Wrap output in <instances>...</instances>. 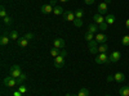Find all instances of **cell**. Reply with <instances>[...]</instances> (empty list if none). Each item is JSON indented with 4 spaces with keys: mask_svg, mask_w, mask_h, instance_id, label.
<instances>
[{
    "mask_svg": "<svg viewBox=\"0 0 129 96\" xmlns=\"http://www.w3.org/2000/svg\"><path fill=\"white\" fill-rule=\"evenodd\" d=\"M63 19L67 20V22H74V20L76 19V17H75V12H71V10L64 12L63 13Z\"/></svg>",
    "mask_w": 129,
    "mask_h": 96,
    "instance_id": "cell-6",
    "label": "cell"
},
{
    "mask_svg": "<svg viewBox=\"0 0 129 96\" xmlns=\"http://www.w3.org/2000/svg\"><path fill=\"white\" fill-rule=\"evenodd\" d=\"M98 26H97L95 23H92V24H89V27H88V32H90V34H97L98 32Z\"/></svg>",
    "mask_w": 129,
    "mask_h": 96,
    "instance_id": "cell-19",
    "label": "cell"
},
{
    "mask_svg": "<svg viewBox=\"0 0 129 96\" xmlns=\"http://www.w3.org/2000/svg\"><path fill=\"white\" fill-rule=\"evenodd\" d=\"M72 23H74V26H75V27H81V26H83V20H81V19H79V18H76Z\"/></svg>",
    "mask_w": 129,
    "mask_h": 96,
    "instance_id": "cell-29",
    "label": "cell"
},
{
    "mask_svg": "<svg viewBox=\"0 0 129 96\" xmlns=\"http://www.w3.org/2000/svg\"><path fill=\"white\" fill-rule=\"evenodd\" d=\"M59 55H61V56H63V58H66V56H67V52H66V50L61 49V51H59Z\"/></svg>",
    "mask_w": 129,
    "mask_h": 96,
    "instance_id": "cell-34",
    "label": "cell"
},
{
    "mask_svg": "<svg viewBox=\"0 0 129 96\" xmlns=\"http://www.w3.org/2000/svg\"><path fill=\"white\" fill-rule=\"evenodd\" d=\"M23 96H25V95H23Z\"/></svg>",
    "mask_w": 129,
    "mask_h": 96,
    "instance_id": "cell-46",
    "label": "cell"
},
{
    "mask_svg": "<svg viewBox=\"0 0 129 96\" xmlns=\"http://www.w3.org/2000/svg\"><path fill=\"white\" fill-rule=\"evenodd\" d=\"M83 16H84V13H83V10H81V9L75 10V17H76V18L81 19V18H83Z\"/></svg>",
    "mask_w": 129,
    "mask_h": 96,
    "instance_id": "cell-28",
    "label": "cell"
},
{
    "mask_svg": "<svg viewBox=\"0 0 129 96\" xmlns=\"http://www.w3.org/2000/svg\"><path fill=\"white\" fill-rule=\"evenodd\" d=\"M121 59V52L120 51H112L111 55H110V60L111 63H116Z\"/></svg>",
    "mask_w": 129,
    "mask_h": 96,
    "instance_id": "cell-8",
    "label": "cell"
},
{
    "mask_svg": "<svg viewBox=\"0 0 129 96\" xmlns=\"http://www.w3.org/2000/svg\"><path fill=\"white\" fill-rule=\"evenodd\" d=\"M94 40L98 42V44L101 45V44H106V41L109 40V37H107L105 34H97L95 35V37H94Z\"/></svg>",
    "mask_w": 129,
    "mask_h": 96,
    "instance_id": "cell-7",
    "label": "cell"
},
{
    "mask_svg": "<svg viewBox=\"0 0 129 96\" xmlns=\"http://www.w3.org/2000/svg\"><path fill=\"white\" fill-rule=\"evenodd\" d=\"M105 22L109 24V26H110V24H114V23H115V16H114V14H109V16L105 18Z\"/></svg>",
    "mask_w": 129,
    "mask_h": 96,
    "instance_id": "cell-16",
    "label": "cell"
},
{
    "mask_svg": "<svg viewBox=\"0 0 129 96\" xmlns=\"http://www.w3.org/2000/svg\"><path fill=\"white\" fill-rule=\"evenodd\" d=\"M21 74H22V72H21V67L19 66H12L9 69V76H12L13 78H18Z\"/></svg>",
    "mask_w": 129,
    "mask_h": 96,
    "instance_id": "cell-2",
    "label": "cell"
},
{
    "mask_svg": "<svg viewBox=\"0 0 129 96\" xmlns=\"http://www.w3.org/2000/svg\"><path fill=\"white\" fill-rule=\"evenodd\" d=\"M74 96H78V95H74Z\"/></svg>",
    "mask_w": 129,
    "mask_h": 96,
    "instance_id": "cell-44",
    "label": "cell"
},
{
    "mask_svg": "<svg viewBox=\"0 0 129 96\" xmlns=\"http://www.w3.org/2000/svg\"><path fill=\"white\" fill-rule=\"evenodd\" d=\"M94 37H95V36H94V34H90V32H87V34H85V36H84V38L87 40L88 42H89V41H92V40H94Z\"/></svg>",
    "mask_w": 129,
    "mask_h": 96,
    "instance_id": "cell-23",
    "label": "cell"
},
{
    "mask_svg": "<svg viewBox=\"0 0 129 96\" xmlns=\"http://www.w3.org/2000/svg\"><path fill=\"white\" fill-rule=\"evenodd\" d=\"M3 22H4L5 24H8V26H10V24H12V22H13V19H12V18H10L9 16H7L5 18H3Z\"/></svg>",
    "mask_w": 129,
    "mask_h": 96,
    "instance_id": "cell-27",
    "label": "cell"
},
{
    "mask_svg": "<svg viewBox=\"0 0 129 96\" xmlns=\"http://www.w3.org/2000/svg\"><path fill=\"white\" fill-rule=\"evenodd\" d=\"M107 5H109V4H106L105 2L102 3H100V5H98V13L100 14H105V13H107Z\"/></svg>",
    "mask_w": 129,
    "mask_h": 96,
    "instance_id": "cell-13",
    "label": "cell"
},
{
    "mask_svg": "<svg viewBox=\"0 0 129 96\" xmlns=\"http://www.w3.org/2000/svg\"><path fill=\"white\" fill-rule=\"evenodd\" d=\"M17 42H18V45L21 46V48H26L27 45H28V40L23 36V37H19L18 40H17Z\"/></svg>",
    "mask_w": 129,
    "mask_h": 96,
    "instance_id": "cell-14",
    "label": "cell"
},
{
    "mask_svg": "<svg viewBox=\"0 0 129 96\" xmlns=\"http://www.w3.org/2000/svg\"><path fill=\"white\" fill-rule=\"evenodd\" d=\"M128 86H129V83H128Z\"/></svg>",
    "mask_w": 129,
    "mask_h": 96,
    "instance_id": "cell-45",
    "label": "cell"
},
{
    "mask_svg": "<svg viewBox=\"0 0 129 96\" xmlns=\"http://www.w3.org/2000/svg\"><path fill=\"white\" fill-rule=\"evenodd\" d=\"M13 96H23V94L19 92V91H14V92H13Z\"/></svg>",
    "mask_w": 129,
    "mask_h": 96,
    "instance_id": "cell-36",
    "label": "cell"
},
{
    "mask_svg": "<svg viewBox=\"0 0 129 96\" xmlns=\"http://www.w3.org/2000/svg\"><path fill=\"white\" fill-rule=\"evenodd\" d=\"M53 14H54V16H61V14H63V9H62V6H59V5L53 6Z\"/></svg>",
    "mask_w": 129,
    "mask_h": 96,
    "instance_id": "cell-18",
    "label": "cell"
},
{
    "mask_svg": "<svg viewBox=\"0 0 129 96\" xmlns=\"http://www.w3.org/2000/svg\"><path fill=\"white\" fill-rule=\"evenodd\" d=\"M98 28H100L101 31H106L107 28H109V24H107L106 22H103V23H101V24H98Z\"/></svg>",
    "mask_w": 129,
    "mask_h": 96,
    "instance_id": "cell-31",
    "label": "cell"
},
{
    "mask_svg": "<svg viewBox=\"0 0 129 96\" xmlns=\"http://www.w3.org/2000/svg\"><path fill=\"white\" fill-rule=\"evenodd\" d=\"M112 81H115V78H114V76H111V74H110V76L107 77V82H112Z\"/></svg>",
    "mask_w": 129,
    "mask_h": 96,
    "instance_id": "cell-37",
    "label": "cell"
},
{
    "mask_svg": "<svg viewBox=\"0 0 129 96\" xmlns=\"http://www.w3.org/2000/svg\"><path fill=\"white\" fill-rule=\"evenodd\" d=\"M8 14H7V10H5V8L2 5V8H0V17H2V18H5Z\"/></svg>",
    "mask_w": 129,
    "mask_h": 96,
    "instance_id": "cell-30",
    "label": "cell"
},
{
    "mask_svg": "<svg viewBox=\"0 0 129 96\" xmlns=\"http://www.w3.org/2000/svg\"><path fill=\"white\" fill-rule=\"evenodd\" d=\"M9 41H10V37L7 36V35H3L2 38H0V45H2V46H5V45L9 44Z\"/></svg>",
    "mask_w": 129,
    "mask_h": 96,
    "instance_id": "cell-15",
    "label": "cell"
},
{
    "mask_svg": "<svg viewBox=\"0 0 129 96\" xmlns=\"http://www.w3.org/2000/svg\"><path fill=\"white\" fill-rule=\"evenodd\" d=\"M119 95L120 96H129V86H123L119 90Z\"/></svg>",
    "mask_w": 129,
    "mask_h": 96,
    "instance_id": "cell-17",
    "label": "cell"
},
{
    "mask_svg": "<svg viewBox=\"0 0 129 96\" xmlns=\"http://www.w3.org/2000/svg\"><path fill=\"white\" fill-rule=\"evenodd\" d=\"M98 42H97L95 40H92L88 42V48H89V51L90 54H95V52H98Z\"/></svg>",
    "mask_w": 129,
    "mask_h": 96,
    "instance_id": "cell-4",
    "label": "cell"
},
{
    "mask_svg": "<svg viewBox=\"0 0 129 96\" xmlns=\"http://www.w3.org/2000/svg\"><path fill=\"white\" fill-rule=\"evenodd\" d=\"M125 27H126V28L129 30V18L126 19V22H125Z\"/></svg>",
    "mask_w": 129,
    "mask_h": 96,
    "instance_id": "cell-38",
    "label": "cell"
},
{
    "mask_svg": "<svg viewBox=\"0 0 129 96\" xmlns=\"http://www.w3.org/2000/svg\"><path fill=\"white\" fill-rule=\"evenodd\" d=\"M66 96H71V95H70V94H67V95H66Z\"/></svg>",
    "mask_w": 129,
    "mask_h": 96,
    "instance_id": "cell-42",
    "label": "cell"
},
{
    "mask_svg": "<svg viewBox=\"0 0 129 96\" xmlns=\"http://www.w3.org/2000/svg\"><path fill=\"white\" fill-rule=\"evenodd\" d=\"M25 81H26V74H25V73H22V74H21V76L17 78V82H18V84H22Z\"/></svg>",
    "mask_w": 129,
    "mask_h": 96,
    "instance_id": "cell-24",
    "label": "cell"
},
{
    "mask_svg": "<svg viewBox=\"0 0 129 96\" xmlns=\"http://www.w3.org/2000/svg\"><path fill=\"white\" fill-rule=\"evenodd\" d=\"M56 2H57V0H52V2H50V5H52V6H53V5L56 6Z\"/></svg>",
    "mask_w": 129,
    "mask_h": 96,
    "instance_id": "cell-39",
    "label": "cell"
},
{
    "mask_svg": "<svg viewBox=\"0 0 129 96\" xmlns=\"http://www.w3.org/2000/svg\"><path fill=\"white\" fill-rule=\"evenodd\" d=\"M25 37H26V38L30 41V40H32V38H34V35H32L31 32H28V34H26V35H25Z\"/></svg>",
    "mask_w": 129,
    "mask_h": 96,
    "instance_id": "cell-33",
    "label": "cell"
},
{
    "mask_svg": "<svg viewBox=\"0 0 129 96\" xmlns=\"http://www.w3.org/2000/svg\"><path fill=\"white\" fill-rule=\"evenodd\" d=\"M105 96H110V95H105Z\"/></svg>",
    "mask_w": 129,
    "mask_h": 96,
    "instance_id": "cell-43",
    "label": "cell"
},
{
    "mask_svg": "<svg viewBox=\"0 0 129 96\" xmlns=\"http://www.w3.org/2000/svg\"><path fill=\"white\" fill-rule=\"evenodd\" d=\"M93 20H94V23H95V24H101V23L105 22V18L102 17V14L97 13V14L93 16Z\"/></svg>",
    "mask_w": 129,
    "mask_h": 96,
    "instance_id": "cell-11",
    "label": "cell"
},
{
    "mask_svg": "<svg viewBox=\"0 0 129 96\" xmlns=\"http://www.w3.org/2000/svg\"><path fill=\"white\" fill-rule=\"evenodd\" d=\"M40 12H41L43 14H49V13H53V6H52L50 4H44V5H41Z\"/></svg>",
    "mask_w": 129,
    "mask_h": 96,
    "instance_id": "cell-9",
    "label": "cell"
},
{
    "mask_svg": "<svg viewBox=\"0 0 129 96\" xmlns=\"http://www.w3.org/2000/svg\"><path fill=\"white\" fill-rule=\"evenodd\" d=\"M9 37H10V40H14V41H17L19 37H18V32L17 31H14V30H12L9 32Z\"/></svg>",
    "mask_w": 129,
    "mask_h": 96,
    "instance_id": "cell-20",
    "label": "cell"
},
{
    "mask_svg": "<svg viewBox=\"0 0 129 96\" xmlns=\"http://www.w3.org/2000/svg\"><path fill=\"white\" fill-rule=\"evenodd\" d=\"M121 44L124 46H129V35H125L123 38H121Z\"/></svg>",
    "mask_w": 129,
    "mask_h": 96,
    "instance_id": "cell-25",
    "label": "cell"
},
{
    "mask_svg": "<svg viewBox=\"0 0 129 96\" xmlns=\"http://www.w3.org/2000/svg\"><path fill=\"white\" fill-rule=\"evenodd\" d=\"M54 67H56L57 69H61V68L64 67V58H63V56L58 55V56L54 58Z\"/></svg>",
    "mask_w": 129,
    "mask_h": 96,
    "instance_id": "cell-5",
    "label": "cell"
},
{
    "mask_svg": "<svg viewBox=\"0 0 129 96\" xmlns=\"http://www.w3.org/2000/svg\"><path fill=\"white\" fill-rule=\"evenodd\" d=\"M3 83H4V86H7V87H14L18 82H17V78H13L12 76H8V77H5L3 80Z\"/></svg>",
    "mask_w": 129,
    "mask_h": 96,
    "instance_id": "cell-3",
    "label": "cell"
},
{
    "mask_svg": "<svg viewBox=\"0 0 129 96\" xmlns=\"http://www.w3.org/2000/svg\"><path fill=\"white\" fill-rule=\"evenodd\" d=\"M95 63L97 64H109V63H111L110 55H107L106 52H100V55L95 58Z\"/></svg>",
    "mask_w": 129,
    "mask_h": 96,
    "instance_id": "cell-1",
    "label": "cell"
},
{
    "mask_svg": "<svg viewBox=\"0 0 129 96\" xmlns=\"http://www.w3.org/2000/svg\"><path fill=\"white\" fill-rule=\"evenodd\" d=\"M18 91H19V92H22V94L25 95V94L27 92V87L25 86V84H21V86L18 87Z\"/></svg>",
    "mask_w": 129,
    "mask_h": 96,
    "instance_id": "cell-32",
    "label": "cell"
},
{
    "mask_svg": "<svg viewBox=\"0 0 129 96\" xmlns=\"http://www.w3.org/2000/svg\"><path fill=\"white\" fill-rule=\"evenodd\" d=\"M107 50H109V46H107V44H101L98 46V52H106Z\"/></svg>",
    "mask_w": 129,
    "mask_h": 96,
    "instance_id": "cell-22",
    "label": "cell"
},
{
    "mask_svg": "<svg viewBox=\"0 0 129 96\" xmlns=\"http://www.w3.org/2000/svg\"><path fill=\"white\" fill-rule=\"evenodd\" d=\"M94 2H95V0H84V3L87 4V5H92Z\"/></svg>",
    "mask_w": 129,
    "mask_h": 96,
    "instance_id": "cell-35",
    "label": "cell"
},
{
    "mask_svg": "<svg viewBox=\"0 0 129 96\" xmlns=\"http://www.w3.org/2000/svg\"><path fill=\"white\" fill-rule=\"evenodd\" d=\"M114 78H115L116 82H119V83H121L123 81H125V76H124V73H121V72L115 73V74H114Z\"/></svg>",
    "mask_w": 129,
    "mask_h": 96,
    "instance_id": "cell-12",
    "label": "cell"
},
{
    "mask_svg": "<svg viewBox=\"0 0 129 96\" xmlns=\"http://www.w3.org/2000/svg\"><path fill=\"white\" fill-rule=\"evenodd\" d=\"M59 51H61L59 49H56V48H54V49H52V50H50V55H52L53 58H56V56L59 55Z\"/></svg>",
    "mask_w": 129,
    "mask_h": 96,
    "instance_id": "cell-26",
    "label": "cell"
},
{
    "mask_svg": "<svg viewBox=\"0 0 129 96\" xmlns=\"http://www.w3.org/2000/svg\"><path fill=\"white\" fill-rule=\"evenodd\" d=\"M53 46H54L56 49H63L64 48V41L62 38H56L54 41H53Z\"/></svg>",
    "mask_w": 129,
    "mask_h": 96,
    "instance_id": "cell-10",
    "label": "cell"
},
{
    "mask_svg": "<svg viewBox=\"0 0 129 96\" xmlns=\"http://www.w3.org/2000/svg\"><path fill=\"white\" fill-rule=\"evenodd\" d=\"M89 95H90V91L88 88H80V91L78 94V96H89Z\"/></svg>",
    "mask_w": 129,
    "mask_h": 96,
    "instance_id": "cell-21",
    "label": "cell"
},
{
    "mask_svg": "<svg viewBox=\"0 0 129 96\" xmlns=\"http://www.w3.org/2000/svg\"><path fill=\"white\" fill-rule=\"evenodd\" d=\"M61 3H66V2H69V0H59Z\"/></svg>",
    "mask_w": 129,
    "mask_h": 96,
    "instance_id": "cell-41",
    "label": "cell"
},
{
    "mask_svg": "<svg viewBox=\"0 0 129 96\" xmlns=\"http://www.w3.org/2000/svg\"><path fill=\"white\" fill-rule=\"evenodd\" d=\"M105 3H106V4H110V3H111V0H105Z\"/></svg>",
    "mask_w": 129,
    "mask_h": 96,
    "instance_id": "cell-40",
    "label": "cell"
}]
</instances>
